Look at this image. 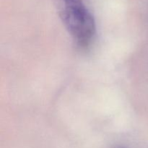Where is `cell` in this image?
I'll use <instances>...</instances> for the list:
<instances>
[{"label":"cell","instance_id":"7a4b0ae2","mask_svg":"<svg viewBox=\"0 0 148 148\" xmlns=\"http://www.w3.org/2000/svg\"><path fill=\"white\" fill-rule=\"evenodd\" d=\"M115 148H126V147H121V146H120V147H115Z\"/></svg>","mask_w":148,"mask_h":148},{"label":"cell","instance_id":"6da1fadb","mask_svg":"<svg viewBox=\"0 0 148 148\" xmlns=\"http://www.w3.org/2000/svg\"><path fill=\"white\" fill-rule=\"evenodd\" d=\"M62 23L81 47L92 42L96 32L93 15L84 0H55Z\"/></svg>","mask_w":148,"mask_h":148}]
</instances>
